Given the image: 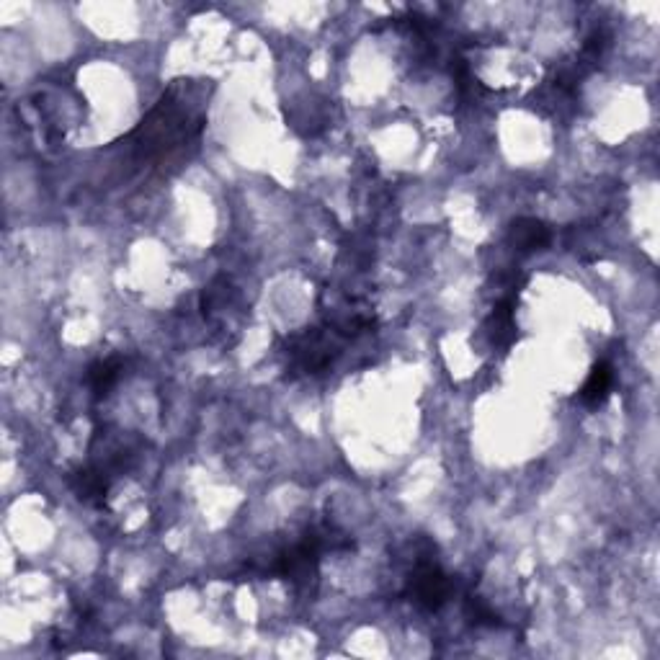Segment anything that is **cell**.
<instances>
[{
  "label": "cell",
  "instance_id": "cell-1",
  "mask_svg": "<svg viewBox=\"0 0 660 660\" xmlns=\"http://www.w3.org/2000/svg\"><path fill=\"white\" fill-rule=\"evenodd\" d=\"M214 80L178 78L127 137L132 165L147 173H168L189 163L207 129Z\"/></svg>",
  "mask_w": 660,
  "mask_h": 660
},
{
  "label": "cell",
  "instance_id": "cell-2",
  "mask_svg": "<svg viewBox=\"0 0 660 660\" xmlns=\"http://www.w3.org/2000/svg\"><path fill=\"white\" fill-rule=\"evenodd\" d=\"M346 338L336 333V328L328 323L302 328L300 333H292L287 338V361L289 369L300 374H320L333 364L341 354Z\"/></svg>",
  "mask_w": 660,
  "mask_h": 660
},
{
  "label": "cell",
  "instance_id": "cell-3",
  "mask_svg": "<svg viewBox=\"0 0 660 660\" xmlns=\"http://www.w3.org/2000/svg\"><path fill=\"white\" fill-rule=\"evenodd\" d=\"M452 578L431 555H421L410 570L405 581V596H408L423 612H439L452 596Z\"/></svg>",
  "mask_w": 660,
  "mask_h": 660
},
{
  "label": "cell",
  "instance_id": "cell-4",
  "mask_svg": "<svg viewBox=\"0 0 660 660\" xmlns=\"http://www.w3.org/2000/svg\"><path fill=\"white\" fill-rule=\"evenodd\" d=\"M483 330L493 349H511L516 338H519V328H516V297H503L483 323Z\"/></svg>",
  "mask_w": 660,
  "mask_h": 660
},
{
  "label": "cell",
  "instance_id": "cell-5",
  "mask_svg": "<svg viewBox=\"0 0 660 660\" xmlns=\"http://www.w3.org/2000/svg\"><path fill=\"white\" fill-rule=\"evenodd\" d=\"M70 488H73V493L78 495L80 501L88 503V506L104 508L106 495H109L111 490V480L104 472H98L96 467L86 465L70 475Z\"/></svg>",
  "mask_w": 660,
  "mask_h": 660
},
{
  "label": "cell",
  "instance_id": "cell-6",
  "mask_svg": "<svg viewBox=\"0 0 660 660\" xmlns=\"http://www.w3.org/2000/svg\"><path fill=\"white\" fill-rule=\"evenodd\" d=\"M508 240H511V245H514L519 253H537L550 245L552 233L550 227L544 225L542 220H537V217H519V220L511 225Z\"/></svg>",
  "mask_w": 660,
  "mask_h": 660
},
{
  "label": "cell",
  "instance_id": "cell-7",
  "mask_svg": "<svg viewBox=\"0 0 660 660\" xmlns=\"http://www.w3.org/2000/svg\"><path fill=\"white\" fill-rule=\"evenodd\" d=\"M614 390V369L612 364H606V361H599L596 367L591 369L588 379L583 382L581 392H578V398L586 408H599V405L606 403V398L612 395Z\"/></svg>",
  "mask_w": 660,
  "mask_h": 660
},
{
  "label": "cell",
  "instance_id": "cell-8",
  "mask_svg": "<svg viewBox=\"0 0 660 660\" xmlns=\"http://www.w3.org/2000/svg\"><path fill=\"white\" fill-rule=\"evenodd\" d=\"M122 369H124V361L122 359H98L93 361L91 367H88V387H91V392L96 395V398H106L114 387H117V382L122 379Z\"/></svg>",
  "mask_w": 660,
  "mask_h": 660
},
{
  "label": "cell",
  "instance_id": "cell-9",
  "mask_svg": "<svg viewBox=\"0 0 660 660\" xmlns=\"http://www.w3.org/2000/svg\"><path fill=\"white\" fill-rule=\"evenodd\" d=\"M467 617L472 619L480 627H498L501 624V617L495 614V609H490L483 599H477V596H470L467 599Z\"/></svg>",
  "mask_w": 660,
  "mask_h": 660
}]
</instances>
